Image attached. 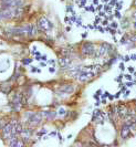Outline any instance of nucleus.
Listing matches in <instances>:
<instances>
[{"mask_svg": "<svg viewBox=\"0 0 136 147\" xmlns=\"http://www.w3.org/2000/svg\"><path fill=\"white\" fill-rule=\"evenodd\" d=\"M38 27L41 29L42 31H50V30H52L53 24L48 18L42 17L41 19H39V21H38Z\"/></svg>", "mask_w": 136, "mask_h": 147, "instance_id": "obj_1", "label": "nucleus"}, {"mask_svg": "<svg viewBox=\"0 0 136 147\" xmlns=\"http://www.w3.org/2000/svg\"><path fill=\"white\" fill-rule=\"evenodd\" d=\"M42 120V114L41 113H32L29 115V118H28V122L32 126H37Z\"/></svg>", "mask_w": 136, "mask_h": 147, "instance_id": "obj_2", "label": "nucleus"}, {"mask_svg": "<svg viewBox=\"0 0 136 147\" xmlns=\"http://www.w3.org/2000/svg\"><path fill=\"white\" fill-rule=\"evenodd\" d=\"M82 53L84 56H93L95 53V48L92 43L87 42V43H84L82 45Z\"/></svg>", "mask_w": 136, "mask_h": 147, "instance_id": "obj_3", "label": "nucleus"}, {"mask_svg": "<svg viewBox=\"0 0 136 147\" xmlns=\"http://www.w3.org/2000/svg\"><path fill=\"white\" fill-rule=\"evenodd\" d=\"M111 50H112V45H110L108 43H103V44L100 45V49H98L96 56L97 57L105 56V54H107L108 52H111Z\"/></svg>", "mask_w": 136, "mask_h": 147, "instance_id": "obj_4", "label": "nucleus"}, {"mask_svg": "<svg viewBox=\"0 0 136 147\" xmlns=\"http://www.w3.org/2000/svg\"><path fill=\"white\" fill-rule=\"evenodd\" d=\"M104 118H105V114L103 112H101L100 109H95L93 112V121L96 122L97 124H103Z\"/></svg>", "mask_w": 136, "mask_h": 147, "instance_id": "obj_5", "label": "nucleus"}, {"mask_svg": "<svg viewBox=\"0 0 136 147\" xmlns=\"http://www.w3.org/2000/svg\"><path fill=\"white\" fill-rule=\"evenodd\" d=\"M116 109H117V115H119L120 117H123V118L127 115V113H128L127 107L123 104H120L119 106H116Z\"/></svg>", "mask_w": 136, "mask_h": 147, "instance_id": "obj_6", "label": "nucleus"}, {"mask_svg": "<svg viewBox=\"0 0 136 147\" xmlns=\"http://www.w3.org/2000/svg\"><path fill=\"white\" fill-rule=\"evenodd\" d=\"M132 134H131V130H130V127H128V125L124 124L123 127H122V130H121V136H122V138L123 139H127Z\"/></svg>", "mask_w": 136, "mask_h": 147, "instance_id": "obj_7", "label": "nucleus"}, {"mask_svg": "<svg viewBox=\"0 0 136 147\" xmlns=\"http://www.w3.org/2000/svg\"><path fill=\"white\" fill-rule=\"evenodd\" d=\"M59 63H60L61 68H68L71 64V60H70L69 57H62L60 59V61H59Z\"/></svg>", "mask_w": 136, "mask_h": 147, "instance_id": "obj_8", "label": "nucleus"}, {"mask_svg": "<svg viewBox=\"0 0 136 147\" xmlns=\"http://www.w3.org/2000/svg\"><path fill=\"white\" fill-rule=\"evenodd\" d=\"M20 135H21V137H22V139H24V141H28V139L31 137V135H32V131L30 130V128L22 130V132L20 133Z\"/></svg>", "mask_w": 136, "mask_h": 147, "instance_id": "obj_9", "label": "nucleus"}, {"mask_svg": "<svg viewBox=\"0 0 136 147\" xmlns=\"http://www.w3.org/2000/svg\"><path fill=\"white\" fill-rule=\"evenodd\" d=\"M73 90H74V89H73V86H72V85L62 86L61 89H60V91H61V92H63V93H69V94H70V93H72Z\"/></svg>", "mask_w": 136, "mask_h": 147, "instance_id": "obj_10", "label": "nucleus"}, {"mask_svg": "<svg viewBox=\"0 0 136 147\" xmlns=\"http://www.w3.org/2000/svg\"><path fill=\"white\" fill-rule=\"evenodd\" d=\"M43 115H44L48 120H53L54 117H56V113L54 112H46V113H43Z\"/></svg>", "mask_w": 136, "mask_h": 147, "instance_id": "obj_11", "label": "nucleus"}, {"mask_svg": "<svg viewBox=\"0 0 136 147\" xmlns=\"http://www.w3.org/2000/svg\"><path fill=\"white\" fill-rule=\"evenodd\" d=\"M84 10H85V11H91V12H94V11H95L93 5H91V6H85V7H84Z\"/></svg>", "mask_w": 136, "mask_h": 147, "instance_id": "obj_12", "label": "nucleus"}, {"mask_svg": "<svg viewBox=\"0 0 136 147\" xmlns=\"http://www.w3.org/2000/svg\"><path fill=\"white\" fill-rule=\"evenodd\" d=\"M112 8H113V7H111L110 5H105V6H103V9H104L106 12H108V13H111V12H112Z\"/></svg>", "mask_w": 136, "mask_h": 147, "instance_id": "obj_13", "label": "nucleus"}, {"mask_svg": "<svg viewBox=\"0 0 136 147\" xmlns=\"http://www.w3.org/2000/svg\"><path fill=\"white\" fill-rule=\"evenodd\" d=\"M115 7H116L117 11H119V10L122 9V3H121V2H116V3H115Z\"/></svg>", "mask_w": 136, "mask_h": 147, "instance_id": "obj_14", "label": "nucleus"}, {"mask_svg": "<svg viewBox=\"0 0 136 147\" xmlns=\"http://www.w3.org/2000/svg\"><path fill=\"white\" fill-rule=\"evenodd\" d=\"M64 113H65V109L64 108H60V109H59V115H64Z\"/></svg>", "mask_w": 136, "mask_h": 147, "instance_id": "obj_15", "label": "nucleus"}, {"mask_svg": "<svg viewBox=\"0 0 136 147\" xmlns=\"http://www.w3.org/2000/svg\"><path fill=\"white\" fill-rule=\"evenodd\" d=\"M110 6H111V7H113V6H115V3L117 2V0H110Z\"/></svg>", "mask_w": 136, "mask_h": 147, "instance_id": "obj_16", "label": "nucleus"}, {"mask_svg": "<svg viewBox=\"0 0 136 147\" xmlns=\"http://www.w3.org/2000/svg\"><path fill=\"white\" fill-rule=\"evenodd\" d=\"M126 40H127V35L125 36V38H122V40H121V43H122V44H126Z\"/></svg>", "mask_w": 136, "mask_h": 147, "instance_id": "obj_17", "label": "nucleus"}, {"mask_svg": "<svg viewBox=\"0 0 136 147\" xmlns=\"http://www.w3.org/2000/svg\"><path fill=\"white\" fill-rule=\"evenodd\" d=\"M23 63H24V64H30V63H31V60H30V59H24V60H23Z\"/></svg>", "mask_w": 136, "mask_h": 147, "instance_id": "obj_18", "label": "nucleus"}, {"mask_svg": "<svg viewBox=\"0 0 136 147\" xmlns=\"http://www.w3.org/2000/svg\"><path fill=\"white\" fill-rule=\"evenodd\" d=\"M117 25H119V24H117L116 22H112V23H111V28H112V29H116Z\"/></svg>", "mask_w": 136, "mask_h": 147, "instance_id": "obj_19", "label": "nucleus"}, {"mask_svg": "<svg viewBox=\"0 0 136 147\" xmlns=\"http://www.w3.org/2000/svg\"><path fill=\"white\" fill-rule=\"evenodd\" d=\"M84 147H97L95 144H93V143H90V144H87V145H85Z\"/></svg>", "mask_w": 136, "mask_h": 147, "instance_id": "obj_20", "label": "nucleus"}, {"mask_svg": "<svg viewBox=\"0 0 136 147\" xmlns=\"http://www.w3.org/2000/svg\"><path fill=\"white\" fill-rule=\"evenodd\" d=\"M102 24H103V27H107V25H108V22H107V20H105V21H103V22H102Z\"/></svg>", "mask_w": 136, "mask_h": 147, "instance_id": "obj_21", "label": "nucleus"}, {"mask_svg": "<svg viewBox=\"0 0 136 147\" xmlns=\"http://www.w3.org/2000/svg\"><path fill=\"white\" fill-rule=\"evenodd\" d=\"M102 9H103V6H102V5H97V8L95 9V10H97V11H101Z\"/></svg>", "mask_w": 136, "mask_h": 147, "instance_id": "obj_22", "label": "nucleus"}, {"mask_svg": "<svg viewBox=\"0 0 136 147\" xmlns=\"http://www.w3.org/2000/svg\"><path fill=\"white\" fill-rule=\"evenodd\" d=\"M46 133H47V131H46V130H42V131H41V132H40V133L38 134V135H39V136H41V135H43V134H46Z\"/></svg>", "mask_w": 136, "mask_h": 147, "instance_id": "obj_23", "label": "nucleus"}, {"mask_svg": "<svg viewBox=\"0 0 136 147\" xmlns=\"http://www.w3.org/2000/svg\"><path fill=\"white\" fill-rule=\"evenodd\" d=\"M49 64H51V65H53V67H54L56 62H54V60H50V61H49Z\"/></svg>", "mask_w": 136, "mask_h": 147, "instance_id": "obj_24", "label": "nucleus"}, {"mask_svg": "<svg viewBox=\"0 0 136 147\" xmlns=\"http://www.w3.org/2000/svg\"><path fill=\"white\" fill-rule=\"evenodd\" d=\"M128 71H130V73H133L134 72V68L133 67H130V68H128Z\"/></svg>", "mask_w": 136, "mask_h": 147, "instance_id": "obj_25", "label": "nucleus"}, {"mask_svg": "<svg viewBox=\"0 0 136 147\" xmlns=\"http://www.w3.org/2000/svg\"><path fill=\"white\" fill-rule=\"evenodd\" d=\"M98 0H93V6H96V5H98Z\"/></svg>", "mask_w": 136, "mask_h": 147, "instance_id": "obj_26", "label": "nucleus"}, {"mask_svg": "<svg viewBox=\"0 0 136 147\" xmlns=\"http://www.w3.org/2000/svg\"><path fill=\"white\" fill-rule=\"evenodd\" d=\"M120 68H121V70H122V71H124V70H125V67H124V64H123V63H121V64H120Z\"/></svg>", "mask_w": 136, "mask_h": 147, "instance_id": "obj_27", "label": "nucleus"}, {"mask_svg": "<svg viewBox=\"0 0 136 147\" xmlns=\"http://www.w3.org/2000/svg\"><path fill=\"white\" fill-rule=\"evenodd\" d=\"M115 16H116V18H121V13L119 11H115Z\"/></svg>", "mask_w": 136, "mask_h": 147, "instance_id": "obj_28", "label": "nucleus"}, {"mask_svg": "<svg viewBox=\"0 0 136 147\" xmlns=\"http://www.w3.org/2000/svg\"><path fill=\"white\" fill-rule=\"evenodd\" d=\"M130 59H131V57H128V56H126V57H125V58H124V60H125V61H130Z\"/></svg>", "mask_w": 136, "mask_h": 147, "instance_id": "obj_29", "label": "nucleus"}, {"mask_svg": "<svg viewBox=\"0 0 136 147\" xmlns=\"http://www.w3.org/2000/svg\"><path fill=\"white\" fill-rule=\"evenodd\" d=\"M125 78H126L127 80H132V76L130 74H127V75H125Z\"/></svg>", "mask_w": 136, "mask_h": 147, "instance_id": "obj_30", "label": "nucleus"}, {"mask_svg": "<svg viewBox=\"0 0 136 147\" xmlns=\"http://www.w3.org/2000/svg\"><path fill=\"white\" fill-rule=\"evenodd\" d=\"M98 14H100V17H104V16H105V13H104V12H100Z\"/></svg>", "mask_w": 136, "mask_h": 147, "instance_id": "obj_31", "label": "nucleus"}, {"mask_svg": "<svg viewBox=\"0 0 136 147\" xmlns=\"http://www.w3.org/2000/svg\"><path fill=\"white\" fill-rule=\"evenodd\" d=\"M50 72L51 73H54V68H50Z\"/></svg>", "mask_w": 136, "mask_h": 147, "instance_id": "obj_32", "label": "nucleus"}, {"mask_svg": "<svg viewBox=\"0 0 136 147\" xmlns=\"http://www.w3.org/2000/svg\"><path fill=\"white\" fill-rule=\"evenodd\" d=\"M131 59H132V60H136V54H135V56H132Z\"/></svg>", "mask_w": 136, "mask_h": 147, "instance_id": "obj_33", "label": "nucleus"}, {"mask_svg": "<svg viewBox=\"0 0 136 147\" xmlns=\"http://www.w3.org/2000/svg\"><path fill=\"white\" fill-rule=\"evenodd\" d=\"M120 94H121V92H119V93H117L116 95H115V97L117 98V97H120Z\"/></svg>", "mask_w": 136, "mask_h": 147, "instance_id": "obj_34", "label": "nucleus"}, {"mask_svg": "<svg viewBox=\"0 0 136 147\" xmlns=\"http://www.w3.org/2000/svg\"><path fill=\"white\" fill-rule=\"evenodd\" d=\"M133 18H134V21H136V12L133 14Z\"/></svg>", "mask_w": 136, "mask_h": 147, "instance_id": "obj_35", "label": "nucleus"}, {"mask_svg": "<svg viewBox=\"0 0 136 147\" xmlns=\"http://www.w3.org/2000/svg\"><path fill=\"white\" fill-rule=\"evenodd\" d=\"M127 85H128V86H132V85H133V83L130 82V83H127Z\"/></svg>", "mask_w": 136, "mask_h": 147, "instance_id": "obj_36", "label": "nucleus"}, {"mask_svg": "<svg viewBox=\"0 0 136 147\" xmlns=\"http://www.w3.org/2000/svg\"><path fill=\"white\" fill-rule=\"evenodd\" d=\"M133 25H134V28L136 29V21H134V24H133Z\"/></svg>", "mask_w": 136, "mask_h": 147, "instance_id": "obj_37", "label": "nucleus"}, {"mask_svg": "<svg viewBox=\"0 0 136 147\" xmlns=\"http://www.w3.org/2000/svg\"><path fill=\"white\" fill-rule=\"evenodd\" d=\"M102 147H108V146H107V145H103Z\"/></svg>", "mask_w": 136, "mask_h": 147, "instance_id": "obj_38", "label": "nucleus"}, {"mask_svg": "<svg viewBox=\"0 0 136 147\" xmlns=\"http://www.w3.org/2000/svg\"><path fill=\"white\" fill-rule=\"evenodd\" d=\"M72 147H79L78 145H74V146H72Z\"/></svg>", "mask_w": 136, "mask_h": 147, "instance_id": "obj_39", "label": "nucleus"}, {"mask_svg": "<svg viewBox=\"0 0 136 147\" xmlns=\"http://www.w3.org/2000/svg\"><path fill=\"white\" fill-rule=\"evenodd\" d=\"M134 6H135V7H136V1H135V2H134Z\"/></svg>", "mask_w": 136, "mask_h": 147, "instance_id": "obj_40", "label": "nucleus"}]
</instances>
